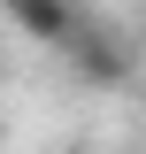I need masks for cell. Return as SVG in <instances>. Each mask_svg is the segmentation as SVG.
<instances>
[{
	"label": "cell",
	"mask_w": 146,
	"mask_h": 154,
	"mask_svg": "<svg viewBox=\"0 0 146 154\" xmlns=\"http://www.w3.org/2000/svg\"><path fill=\"white\" fill-rule=\"evenodd\" d=\"M62 54H69L77 85H92V93H115V85L131 77V46H123V31H115V23H85Z\"/></svg>",
	"instance_id": "cell-1"
},
{
	"label": "cell",
	"mask_w": 146,
	"mask_h": 154,
	"mask_svg": "<svg viewBox=\"0 0 146 154\" xmlns=\"http://www.w3.org/2000/svg\"><path fill=\"white\" fill-rule=\"evenodd\" d=\"M138 154H146V146H138Z\"/></svg>",
	"instance_id": "cell-3"
},
{
	"label": "cell",
	"mask_w": 146,
	"mask_h": 154,
	"mask_svg": "<svg viewBox=\"0 0 146 154\" xmlns=\"http://www.w3.org/2000/svg\"><path fill=\"white\" fill-rule=\"evenodd\" d=\"M0 8H8V23L31 31L38 46H69V38L85 31V16H77L69 0H0Z\"/></svg>",
	"instance_id": "cell-2"
}]
</instances>
